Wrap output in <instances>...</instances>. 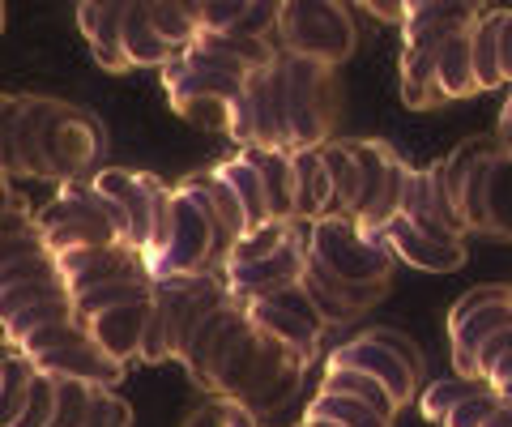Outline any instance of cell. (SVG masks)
<instances>
[{"instance_id": "6da1fadb", "label": "cell", "mask_w": 512, "mask_h": 427, "mask_svg": "<svg viewBox=\"0 0 512 427\" xmlns=\"http://www.w3.org/2000/svg\"><path fill=\"white\" fill-rule=\"evenodd\" d=\"M107 163V129L103 120L77 103L52 94H22L18 120H13V154L9 180H94Z\"/></svg>"}, {"instance_id": "7a4b0ae2", "label": "cell", "mask_w": 512, "mask_h": 427, "mask_svg": "<svg viewBox=\"0 0 512 427\" xmlns=\"http://www.w3.org/2000/svg\"><path fill=\"white\" fill-rule=\"evenodd\" d=\"M231 304L222 274H184L154 282V308L141 338V363H184L188 342L210 316Z\"/></svg>"}, {"instance_id": "3957f363", "label": "cell", "mask_w": 512, "mask_h": 427, "mask_svg": "<svg viewBox=\"0 0 512 427\" xmlns=\"http://www.w3.org/2000/svg\"><path fill=\"white\" fill-rule=\"evenodd\" d=\"M35 227L52 257L77 248H103V244H128L133 248V231H128V214L116 197H107L94 180L56 184L52 201L35 210ZM137 252V248H133Z\"/></svg>"}, {"instance_id": "277c9868", "label": "cell", "mask_w": 512, "mask_h": 427, "mask_svg": "<svg viewBox=\"0 0 512 427\" xmlns=\"http://www.w3.org/2000/svg\"><path fill=\"white\" fill-rule=\"evenodd\" d=\"M163 90L175 107V116H184L188 124H197V129L231 137L239 94H244V77L227 69L222 60L205 56L201 47H184L163 69Z\"/></svg>"}, {"instance_id": "5b68a950", "label": "cell", "mask_w": 512, "mask_h": 427, "mask_svg": "<svg viewBox=\"0 0 512 427\" xmlns=\"http://www.w3.org/2000/svg\"><path fill=\"white\" fill-rule=\"evenodd\" d=\"M278 73H282V90H286V154L329 146V137L342 120L338 69L308 60V56L278 52Z\"/></svg>"}, {"instance_id": "8992f818", "label": "cell", "mask_w": 512, "mask_h": 427, "mask_svg": "<svg viewBox=\"0 0 512 427\" xmlns=\"http://www.w3.org/2000/svg\"><path fill=\"white\" fill-rule=\"evenodd\" d=\"M274 47L282 56H308L338 69L359 47L355 9L342 0H282Z\"/></svg>"}, {"instance_id": "52a82bcc", "label": "cell", "mask_w": 512, "mask_h": 427, "mask_svg": "<svg viewBox=\"0 0 512 427\" xmlns=\"http://www.w3.org/2000/svg\"><path fill=\"white\" fill-rule=\"evenodd\" d=\"M308 265L350 287H393V252L350 218H320L308 227Z\"/></svg>"}, {"instance_id": "ba28073f", "label": "cell", "mask_w": 512, "mask_h": 427, "mask_svg": "<svg viewBox=\"0 0 512 427\" xmlns=\"http://www.w3.org/2000/svg\"><path fill=\"white\" fill-rule=\"evenodd\" d=\"M13 351H22L52 381H82L111 389L124 376V368L99 351V342L86 334L82 321H64L52 329H39V334H26L22 342H13Z\"/></svg>"}, {"instance_id": "9c48e42d", "label": "cell", "mask_w": 512, "mask_h": 427, "mask_svg": "<svg viewBox=\"0 0 512 427\" xmlns=\"http://www.w3.org/2000/svg\"><path fill=\"white\" fill-rule=\"evenodd\" d=\"M94 188H103L107 197H116L128 214V231H133V248L141 252L146 270L163 257L167 235H171V184H163L150 171L133 167H103L94 176Z\"/></svg>"}, {"instance_id": "30bf717a", "label": "cell", "mask_w": 512, "mask_h": 427, "mask_svg": "<svg viewBox=\"0 0 512 427\" xmlns=\"http://www.w3.org/2000/svg\"><path fill=\"white\" fill-rule=\"evenodd\" d=\"M350 150H355V158H359V210H355V227L367 231V235H376L380 227H389L393 218L402 214L406 184H410L414 167L380 137L350 141Z\"/></svg>"}, {"instance_id": "8fae6325", "label": "cell", "mask_w": 512, "mask_h": 427, "mask_svg": "<svg viewBox=\"0 0 512 427\" xmlns=\"http://www.w3.org/2000/svg\"><path fill=\"white\" fill-rule=\"evenodd\" d=\"M252 329H261L265 338H274L278 346H286L303 368H312L320 359V342H325V316L316 312V304L303 291V282L295 287H282L274 295H261V299H248L244 304Z\"/></svg>"}, {"instance_id": "7c38bea8", "label": "cell", "mask_w": 512, "mask_h": 427, "mask_svg": "<svg viewBox=\"0 0 512 427\" xmlns=\"http://www.w3.org/2000/svg\"><path fill=\"white\" fill-rule=\"evenodd\" d=\"M171 235L163 257L150 265V278H184V274H222L218 265V231L210 223V214L201 210L197 197H188L184 188L171 184Z\"/></svg>"}, {"instance_id": "4fadbf2b", "label": "cell", "mask_w": 512, "mask_h": 427, "mask_svg": "<svg viewBox=\"0 0 512 427\" xmlns=\"http://www.w3.org/2000/svg\"><path fill=\"white\" fill-rule=\"evenodd\" d=\"M231 137L239 141V150H282L286 154V90H282L278 60L269 69H256L244 77Z\"/></svg>"}, {"instance_id": "5bb4252c", "label": "cell", "mask_w": 512, "mask_h": 427, "mask_svg": "<svg viewBox=\"0 0 512 427\" xmlns=\"http://www.w3.org/2000/svg\"><path fill=\"white\" fill-rule=\"evenodd\" d=\"M60 282L69 295H86L111 287V282H133V278H150L141 252H133L128 244H103V248H77V252H60L56 257ZM154 282V278H150Z\"/></svg>"}, {"instance_id": "9a60e30c", "label": "cell", "mask_w": 512, "mask_h": 427, "mask_svg": "<svg viewBox=\"0 0 512 427\" xmlns=\"http://www.w3.org/2000/svg\"><path fill=\"white\" fill-rule=\"evenodd\" d=\"M303 270H308V223H303L274 257H265L256 265H231V270H222V278H227L231 304H248V299L295 287V282H303Z\"/></svg>"}, {"instance_id": "2e32d148", "label": "cell", "mask_w": 512, "mask_h": 427, "mask_svg": "<svg viewBox=\"0 0 512 427\" xmlns=\"http://www.w3.org/2000/svg\"><path fill=\"white\" fill-rule=\"evenodd\" d=\"M325 368H359L367 376H376V381L389 389V398H393L397 410H402L406 402H419V372H414L406 359H397L389 346H380L372 334H359L355 342L338 346V351L329 355Z\"/></svg>"}, {"instance_id": "e0dca14e", "label": "cell", "mask_w": 512, "mask_h": 427, "mask_svg": "<svg viewBox=\"0 0 512 427\" xmlns=\"http://www.w3.org/2000/svg\"><path fill=\"white\" fill-rule=\"evenodd\" d=\"M376 240L393 252V261L414 265V270H423V274H453L466 265V240H431V235H423L402 214H397L389 227H380Z\"/></svg>"}, {"instance_id": "ac0fdd59", "label": "cell", "mask_w": 512, "mask_h": 427, "mask_svg": "<svg viewBox=\"0 0 512 427\" xmlns=\"http://www.w3.org/2000/svg\"><path fill=\"white\" fill-rule=\"evenodd\" d=\"M248 325H252V321H248L244 304H222V308L210 316V321L197 329V338L188 342V355H184V368H188V376H192V385H197V389L210 385L214 368H218L222 359H227L231 346L244 338Z\"/></svg>"}, {"instance_id": "d6986e66", "label": "cell", "mask_w": 512, "mask_h": 427, "mask_svg": "<svg viewBox=\"0 0 512 427\" xmlns=\"http://www.w3.org/2000/svg\"><path fill=\"white\" fill-rule=\"evenodd\" d=\"M175 188H184L188 197H197L201 210L210 214V223L218 231V265H227L231 248L239 244V235L248 231V218H244V210H239V201L227 188V180H222L214 167H205V171H188Z\"/></svg>"}, {"instance_id": "ffe728a7", "label": "cell", "mask_w": 512, "mask_h": 427, "mask_svg": "<svg viewBox=\"0 0 512 427\" xmlns=\"http://www.w3.org/2000/svg\"><path fill=\"white\" fill-rule=\"evenodd\" d=\"M150 308H154V295L150 299H133V304H120V308H107L99 316H90L86 334L99 342V351L107 359H116L120 368L141 359V338H146V321H150Z\"/></svg>"}, {"instance_id": "44dd1931", "label": "cell", "mask_w": 512, "mask_h": 427, "mask_svg": "<svg viewBox=\"0 0 512 427\" xmlns=\"http://www.w3.org/2000/svg\"><path fill=\"white\" fill-rule=\"evenodd\" d=\"M483 9L487 5H461V0H410L402 39H406V47H440L448 35L470 30L483 18Z\"/></svg>"}, {"instance_id": "7402d4cb", "label": "cell", "mask_w": 512, "mask_h": 427, "mask_svg": "<svg viewBox=\"0 0 512 427\" xmlns=\"http://www.w3.org/2000/svg\"><path fill=\"white\" fill-rule=\"evenodd\" d=\"M303 291H308L316 312L325 316V325H350L355 316L376 308L380 299L389 295V287H350V282L329 278L325 270H316V265L303 270Z\"/></svg>"}, {"instance_id": "603a6c76", "label": "cell", "mask_w": 512, "mask_h": 427, "mask_svg": "<svg viewBox=\"0 0 512 427\" xmlns=\"http://www.w3.org/2000/svg\"><path fill=\"white\" fill-rule=\"evenodd\" d=\"M512 329V299L504 304H487V308H474L470 316H461V321H448V342H453V368L457 376H466L474 381V359L483 351V342Z\"/></svg>"}, {"instance_id": "cb8c5ba5", "label": "cell", "mask_w": 512, "mask_h": 427, "mask_svg": "<svg viewBox=\"0 0 512 427\" xmlns=\"http://www.w3.org/2000/svg\"><path fill=\"white\" fill-rule=\"evenodd\" d=\"M77 30L86 35L94 60H99L107 73H128L124 43H120L124 5H116V0H86V5H77Z\"/></svg>"}, {"instance_id": "d4e9b609", "label": "cell", "mask_w": 512, "mask_h": 427, "mask_svg": "<svg viewBox=\"0 0 512 427\" xmlns=\"http://www.w3.org/2000/svg\"><path fill=\"white\" fill-rule=\"evenodd\" d=\"M397 86H402V103L410 112H436V107H444L448 94L436 73V47H402Z\"/></svg>"}, {"instance_id": "484cf974", "label": "cell", "mask_w": 512, "mask_h": 427, "mask_svg": "<svg viewBox=\"0 0 512 427\" xmlns=\"http://www.w3.org/2000/svg\"><path fill=\"white\" fill-rule=\"evenodd\" d=\"M291 158H295V218L308 227L320 223V218H333V184L325 163H320V150H303Z\"/></svg>"}, {"instance_id": "4316f807", "label": "cell", "mask_w": 512, "mask_h": 427, "mask_svg": "<svg viewBox=\"0 0 512 427\" xmlns=\"http://www.w3.org/2000/svg\"><path fill=\"white\" fill-rule=\"evenodd\" d=\"M244 158L265 184L274 223H295V158L282 150H244Z\"/></svg>"}, {"instance_id": "83f0119b", "label": "cell", "mask_w": 512, "mask_h": 427, "mask_svg": "<svg viewBox=\"0 0 512 427\" xmlns=\"http://www.w3.org/2000/svg\"><path fill=\"white\" fill-rule=\"evenodd\" d=\"M120 43H124V60H128V69H158V73H163V69L171 65V60L180 56L171 43H163V39L154 35L146 5H124V30H120Z\"/></svg>"}, {"instance_id": "f1b7e54d", "label": "cell", "mask_w": 512, "mask_h": 427, "mask_svg": "<svg viewBox=\"0 0 512 427\" xmlns=\"http://www.w3.org/2000/svg\"><path fill=\"white\" fill-rule=\"evenodd\" d=\"M474 30V26H470ZM470 30H457L436 47V73H440V86L448 94V103L457 99H474L478 90V77H474V47H470Z\"/></svg>"}, {"instance_id": "f546056e", "label": "cell", "mask_w": 512, "mask_h": 427, "mask_svg": "<svg viewBox=\"0 0 512 427\" xmlns=\"http://www.w3.org/2000/svg\"><path fill=\"white\" fill-rule=\"evenodd\" d=\"M214 171L227 180V188L235 193L239 210H244V218H248V231L274 223V214H269V197H265V184H261V176H256V167L244 158V150L231 154V158H222V163H214Z\"/></svg>"}, {"instance_id": "4dcf8cb0", "label": "cell", "mask_w": 512, "mask_h": 427, "mask_svg": "<svg viewBox=\"0 0 512 427\" xmlns=\"http://www.w3.org/2000/svg\"><path fill=\"white\" fill-rule=\"evenodd\" d=\"M320 163H325L329 184H333V218H350V223H355L359 158H355V150H350V141H329V146H320Z\"/></svg>"}, {"instance_id": "1f68e13d", "label": "cell", "mask_w": 512, "mask_h": 427, "mask_svg": "<svg viewBox=\"0 0 512 427\" xmlns=\"http://www.w3.org/2000/svg\"><path fill=\"white\" fill-rule=\"evenodd\" d=\"M504 13L508 9H483V18L470 30V47H474V77L478 90H500L504 86V69H500V30H504Z\"/></svg>"}, {"instance_id": "d6a6232c", "label": "cell", "mask_w": 512, "mask_h": 427, "mask_svg": "<svg viewBox=\"0 0 512 427\" xmlns=\"http://www.w3.org/2000/svg\"><path fill=\"white\" fill-rule=\"evenodd\" d=\"M483 235L512 240V158L500 150L487 167V193H483Z\"/></svg>"}, {"instance_id": "836d02e7", "label": "cell", "mask_w": 512, "mask_h": 427, "mask_svg": "<svg viewBox=\"0 0 512 427\" xmlns=\"http://www.w3.org/2000/svg\"><path fill=\"white\" fill-rule=\"evenodd\" d=\"M316 393H342V398H359V402L372 406L376 415L397 419V406H393V398H389V389H384L376 376L359 372V368H325Z\"/></svg>"}, {"instance_id": "e575fe53", "label": "cell", "mask_w": 512, "mask_h": 427, "mask_svg": "<svg viewBox=\"0 0 512 427\" xmlns=\"http://www.w3.org/2000/svg\"><path fill=\"white\" fill-rule=\"evenodd\" d=\"M35 376H39V368L22 351L5 355V363H0V427H13L22 419L30 389H35Z\"/></svg>"}, {"instance_id": "d590c367", "label": "cell", "mask_w": 512, "mask_h": 427, "mask_svg": "<svg viewBox=\"0 0 512 427\" xmlns=\"http://www.w3.org/2000/svg\"><path fill=\"white\" fill-rule=\"evenodd\" d=\"M64 321H77L73 312V295H56V299H43V304H30L22 308L18 316H9L5 325H0V334L13 342H22L26 334H39V329H52V325H64Z\"/></svg>"}, {"instance_id": "8d00e7d4", "label": "cell", "mask_w": 512, "mask_h": 427, "mask_svg": "<svg viewBox=\"0 0 512 427\" xmlns=\"http://www.w3.org/2000/svg\"><path fill=\"white\" fill-rule=\"evenodd\" d=\"M303 419H329L342 427H393V419L376 415V410L359 398H342V393H316L308 410H303Z\"/></svg>"}, {"instance_id": "74e56055", "label": "cell", "mask_w": 512, "mask_h": 427, "mask_svg": "<svg viewBox=\"0 0 512 427\" xmlns=\"http://www.w3.org/2000/svg\"><path fill=\"white\" fill-rule=\"evenodd\" d=\"M303 223L295 218V223H265V227H252L239 235V244L231 248V257L222 270H231V265H256V261H265V257H274V252L291 240V235L299 231Z\"/></svg>"}, {"instance_id": "f35d334b", "label": "cell", "mask_w": 512, "mask_h": 427, "mask_svg": "<svg viewBox=\"0 0 512 427\" xmlns=\"http://www.w3.org/2000/svg\"><path fill=\"white\" fill-rule=\"evenodd\" d=\"M150 13V26L154 35L171 43L175 52H184V47H192V39H197V5H171V0H163V5H146Z\"/></svg>"}, {"instance_id": "ab89813d", "label": "cell", "mask_w": 512, "mask_h": 427, "mask_svg": "<svg viewBox=\"0 0 512 427\" xmlns=\"http://www.w3.org/2000/svg\"><path fill=\"white\" fill-rule=\"evenodd\" d=\"M154 295V282L150 278H133V282H111V287L99 291H86V295H73V312L77 321H90L107 308H120V304H133V299H150Z\"/></svg>"}, {"instance_id": "60d3db41", "label": "cell", "mask_w": 512, "mask_h": 427, "mask_svg": "<svg viewBox=\"0 0 512 427\" xmlns=\"http://www.w3.org/2000/svg\"><path fill=\"white\" fill-rule=\"evenodd\" d=\"M483 389H487L483 381L448 376V381H436V385H427V393H419V410H423V419L444 423V415H448V410H453L457 402H466V398H474V393H483Z\"/></svg>"}, {"instance_id": "b9f144b4", "label": "cell", "mask_w": 512, "mask_h": 427, "mask_svg": "<svg viewBox=\"0 0 512 427\" xmlns=\"http://www.w3.org/2000/svg\"><path fill=\"white\" fill-rule=\"evenodd\" d=\"M90 402H94V385L56 381V406H52V423L47 427H82Z\"/></svg>"}, {"instance_id": "7bdbcfd3", "label": "cell", "mask_w": 512, "mask_h": 427, "mask_svg": "<svg viewBox=\"0 0 512 427\" xmlns=\"http://www.w3.org/2000/svg\"><path fill=\"white\" fill-rule=\"evenodd\" d=\"M56 295H69V291H64V282H60V278H39V282H26V287L5 291V295H0V325H5L9 316H18L22 308L43 304V299H56Z\"/></svg>"}, {"instance_id": "ee69618b", "label": "cell", "mask_w": 512, "mask_h": 427, "mask_svg": "<svg viewBox=\"0 0 512 427\" xmlns=\"http://www.w3.org/2000/svg\"><path fill=\"white\" fill-rule=\"evenodd\" d=\"M184 427H261V423H256L239 402L214 398V402H205L201 410H192V415L184 419Z\"/></svg>"}, {"instance_id": "f6af8a7d", "label": "cell", "mask_w": 512, "mask_h": 427, "mask_svg": "<svg viewBox=\"0 0 512 427\" xmlns=\"http://www.w3.org/2000/svg\"><path fill=\"white\" fill-rule=\"evenodd\" d=\"M495 406H500V398H495L491 389H483V393H474V398L457 402V406L444 415L440 427H483V423L495 415Z\"/></svg>"}, {"instance_id": "bcb514c9", "label": "cell", "mask_w": 512, "mask_h": 427, "mask_svg": "<svg viewBox=\"0 0 512 427\" xmlns=\"http://www.w3.org/2000/svg\"><path fill=\"white\" fill-rule=\"evenodd\" d=\"M39 278H60L56 257H30V261H18V265H9V270H0V295L13 291V287H26V282H39Z\"/></svg>"}, {"instance_id": "7dc6e473", "label": "cell", "mask_w": 512, "mask_h": 427, "mask_svg": "<svg viewBox=\"0 0 512 427\" xmlns=\"http://www.w3.org/2000/svg\"><path fill=\"white\" fill-rule=\"evenodd\" d=\"M30 257H52L47 244H43V235H39V227L0 240V270H9V265H18V261H30Z\"/></svg>"}, {"instance_id": "c3c4849f", "label": "cell", "mask_w": 512, "mask_h": 427, "mask_svg": "<svg viewBox=\"0 0 512 427\" xmlns=\"http://www.w3.org/2000/svg\"><path fill=\"white\" fill-rule=\"evenodd\" d=\"M363 334H372L380 346H389V351L397 355V359H406L414 372L423 376V355H419V346H414L406 334H397V329H389V325H376V329H363Z\"/></svg>"}, {"instance_id": "681fc988", "label": "cell", "mask_w": 512, "mask_h": 427, "mask_svg": "<svg viewBox=\"0 0 512 427\" xmlns=\"http://www.w3.org/2000/svg\"><path fill=\"white\" fill-rule=\"evenodd\" d=\"M22 94H0V176H9V154H13V120H18Z\"/></svg>"}, {"instance_id": "f907efd6", "label": "cell", "mask_w": 512, "mask_h": 427, "mask_svg": "<svg viewBox=\"0 0 512 427\" xmlns=\"http://www.w3.org/2000/svg\"><path fill=\"white\" fill-rule=\"evenodd\" d=\"M22 231H35V214L26 210V205H9L5 214H0V240H9V235H22Z\"/></svg>"}, {"instance_id": "816d5d0a", "label": "cell", "mask_w": 512, "mask_h": 427, "mask_svg": "<svg viewBox=\"0 0 512 427\" xmlns=\"http://www.w3.org/2000/svg\"><path fill=\"white\" fill-rule=\"evenodd\" d=\"M500 69H504V86H512V9L504 13V30H500Z\"/></svg>"}, {"instance_id": "f5cc1de1", "label": "cell", "mask_w": 512, "mask_h": 427, "mask_svg": "<svg viewBox=\"0 0 512 427\" xmlns=\"http://www.w3.org/2000/svg\"><path fill=\"white\" fill-rule=\"evenodd\" d=\"M359 13H376V18L397 22V26L406 22V5H376V0H367V5H359Z\"/></svg>"}, {"instance_id": "db71d44e", "label": "cell", "mask_w": 512, "mask_h": 427, "mask_svg": "<svg viewBox=\"0 0 512 427\" xmlns=\"http://www.w3.org/2000/svg\"><path fill=\"white\" fill-rule=\"evenodd\" d=\"M483 427H512V406L500 402V406H495V415H491Z\"/></svg>"}, {"instance_id": "11a10c76", "label": "cell", "mask_w": 512, "mask_h": 427, "mask_svg": "<svg viewBox=\"0 0 512 427\" xmlns=\"http://www.w3.org/2000/svg\"><path fill=\"white\" fill-rule=\"evenodd\" d=\"M9 205H18V197H13V188H9V176H0V214H5Z\"/></svg>"}, {"instance_id": "9f6ffc18", "label": "cell", "mask_w": 512, "mask_h": 427, "mask_svg": "<svg viewBox=\"0 0 512 427\" xmlns=\"http://www.w3.org/2000/svg\"><path fill=\"white\" fill-rule=\"evenodd\" d=\"M491 393H495V398H500L504 406H512V381H508V385H500V389H491Z\"/></svg>"}, {"instance_id": "6f0895ef", "label": "cell", "mask_w": 512, "mask_h": 427, "mask_svg": "<svg viewBox=\"0 0 512 427\" xmlns=\"http://www.w3.org/2000/svg\"><path fill=\"white\" fill-rule=\"evenodd\" d=\"M299 427H342V423H329V419H303Z\"/></svg>"}, {"instance_id": "680465c9", "label": "cell", "mask_w": 512, "mask_h": 427, "mask_svg": "<svg viewBox=\"0 0 512 427\" xmlns=\"http://www.w3.org/2000/svg\"><path fill=\"white\" fill-rule=\"evenodd\" d=\"M0 30H5V5H0Z\"/></svg>"}, {"instance_id": "91938a15", "label": "cell", "mask_w": 512, "mask_h": 427, "mask_svg": "<svg viewBox=\"0 0 512 427\" xmlns=\"http://www.w3.org/2000/svg\"><path fill=\"white\" fill-rule=\"evenodd\" d=\"M116 427H133V419H124V423H116Z\"/></svg>"}, {"instance_id": "94428289", "label": "cell", "mask_w": 512, "mask_h": 427, "mask_svg": "<svg viewBox=\"0 0 512 427\" xmlns=\"http://www.w3.org/2000/svg\"><path fill=\"white\" fill-rule=\"evenodd\" d=\"M0 363H5V351H0Z\"/></svg>"}]
</instances>
